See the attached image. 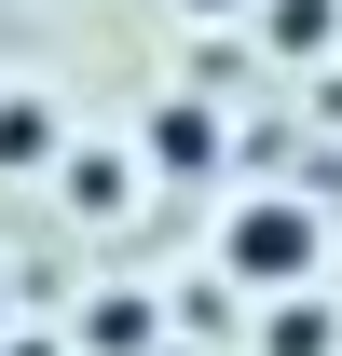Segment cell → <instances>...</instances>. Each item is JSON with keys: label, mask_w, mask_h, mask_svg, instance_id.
I'll return each instance as SVG.
<instances>
[{"label": "cell", "mask_w": 342, "mask_h": 356, "mask_svg": "<svg viewBox=\"0 0 342 356\" xmlns=\"http://www.w3.org/2000/svg\"><path fill=\"white\" fill-rule=\"evenodd\" d=\"M315 261H329V220H315V192H247L233 220H219V274L233 288H315Z\"/></svg>", "instance_id": "obj_1"}, {"label": "cell", "mask_w": 342, "mask_h": 356, "mask_svg": "<svg viewBox=\"0 0 342 356\" xmlns=\"http://www.w3.org/2000/svg\"><path fill=\"white\" fill-rule=\"evenodd\" d=\"M219 151H233V137H219L206 96H151V124H137V165L151 178H219Z\"/></svg>", "instance_id": "obj_2"}, {"label": "cell", "mask_w": 342, "mask_h": 356, "mask_svg": "<svg viewBox=\"0 0 342 356\" xmlns=\"http://www.w3.org/2000/svg\"><path fill=\"white\" fill-rule=\"evenodd\" d=\"M55 124H69V110H55L42 83H14V96H0V178H55V151H69Z\"/></svg>", "instance_id": "obj_3"}, {"label": "cell", "mask_w": 342, "mask_h": 356, "mask_svg": "<svg viewBox=\"0 0 342 356\" xmlns=\"http://www.w3.org/2000/svg\"><path fill=\"white\" fill-rule=\"evenodd\" d=\"M55 192H69L83 220H110V206L137 192V165H124V151H83V137H69V151H55Z\"/></svg>", "instance_id": "obj_4"}, {"label": "cell", "mask_w": 342, "mask_h": 356, "mask_svg": "<svg viewBox=\"0 0 342 356\" xmlns=\"http://www.w3.org/2000/svg\"><path fill=\"white\" fill-rule=\"evenodd\" d=\"M342 329H329V302L315 288H274V329H260V356H329Z\"/></svg>", "instance_id": "obj_5"}, {"label": "cell", "mask_w": 342, "mask_h": 356, "mask_svg": "<svg viewBox=\"0 0 342 356\" xmlns=\"http://www.w3.org/2000/svg\"><path fill=\"white\" fill-rule=\"evenodd\" d=\"M329 14L342 0H260V42L274 55H329Z\"/></svg>", "instance_id": "obj_6"}, {"label": "cell", "mask_w": 342, "mask_h": 356, "mask_svg": "<svg viewBox=\"0 0 342 356\" xmlns=\"http://www.w3.org/2000/svg\"><path fill=\"white\" fill-rule=\"evenodd\" d=\"M83 343H96V356H137V343H151V302H137V288H110V302L83 315Z\"/></svg>", "instance_id": "obj_7"}, {"label": "cell", "mask_w": 342, "mask_h": 356, "mask_svg": "<svg viewBox=\"0 0 342 356\" xmlns=\"http://www.w3.org/2000/svg\"><path fill=\"white\" fill-rule=\"evenodd\" d=\"M178 14H260V0H178Z\"/></svg>", "instance_id": "obj_8"}]
</instances>
